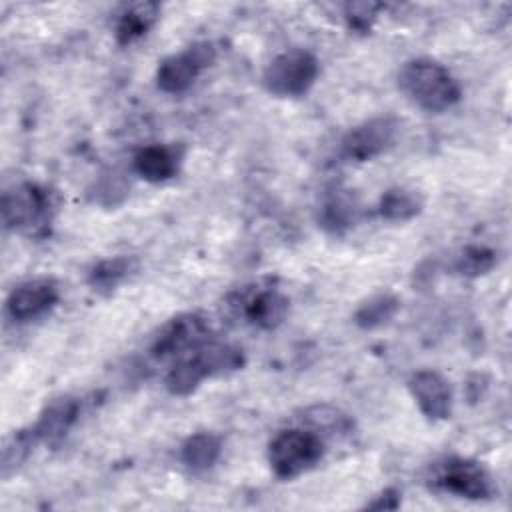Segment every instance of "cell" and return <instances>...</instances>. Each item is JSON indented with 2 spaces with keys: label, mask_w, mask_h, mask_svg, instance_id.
I'll return each instance as SVG.
<instances>
[{
  "label": "cell",
  "mask_w": 512,
  "mask_h": 512,
  "mask_svg": "<svg viewBox=\"0 0 512 512\" xmlns=\"http://www.w3.org/2000/svg\"><path fill=\"white\" fill-rule=\"evenodd\" d=\"M398 86L408 100L426 112H444L462 96L452 72L432 58L408 60L398 72Z\"/></svg>",
  "instance_id": "1"
},
{
  "label": "cell",
  "mask_w": 512,
  "mask_h": 512,
  "mask_svg": "<svg viewBox=\"0 0 512 512\" xmlns=\"http://www.w3.org/2000/svg\"><path fill=\"white\" fill-rule=\"evenodd\" d=\"M324 456V440L308 428L278 432L268 446V462L278 478L290 480L312 470Z\"/></svg>",
  "instance_id": "2"
},
{
  "label": "cell",
  "mask_w": 512,
  "mask_h": 512,
  "mask_svg": "<svg viewBox=\"0 0 512 512\" xmlns=\"http://www.w3.org/2000/svg\"><path fill=\"white\" fill-rule=\"evenodd\" d=\"M320 64L316 56L302 48H292L276 58L264 68L262 84L274 96H302L316 82Z\"/></svg>",
  "instance_id": "3"
},
{
  "label": "cell",
  "mask_w": 512,
  "mask_h": 512,
  "mask_svg": "<svg viewBox=\"0 0 512 512\" xmlns=\"http://www.w3.org/2000/svg\"><path fill=\"white\" fill-rule=\"evenodd\" d=\"M50 210V194L38 184L20 182L2 194V220L10 230H40L50 222Z\"/></svg>",
  "instance_id": "4"
},
{
  "label": "cell",
  "mask_w": 512,
  "mask_h": 512,
  "mask_svg": "<svg viewBox=\"0 0 512 512\" xmlns=\"http://www.w3.org/2000/svg\"><path fill=\"white\" fill-rule=\"evenodd\" d=\"M430 486L458 498L484 500L492 494V478L482 464L470 458H446L432 466Z\"/></svg>",
  "instance_id": "5"
},
{
  "label": "cell",
  "mask_w": 512,
  "mask_h": 512,
  "mask_svg": "<svg viewBox=\"0 0 512 512\" xmlns=\"http://www.w3.org/2000/svg\"><path fill=\"white\" fill-rule=\"evenodd\" d=\"M398 120L394 116H374L350 128L342 142V156L354 162H366L384 154L396 140Z\"/></svg>",
  "instance_id": "6"
},
{
  "label": "cell",
  "mask_w": 512,
  "mask_h": 512,
  "mask_svg": "<svg viewBox=\"0 0 512 512\" xmlns=\"http://www.w3.org/2000/svg\"><path fill=\"white\" fill-rule=\"evenodd\" d=\"M216 58V50L208 42H198L184 52L172 54L164 58L156 72L158 88L166 94H182L186 92L202 68L210 66Z\"/></svg>",
  "instance_id": "7"
},
{
  "label": "cell",
  "mask_w": 512,
  "mask_h": 512,
  "mask_svg": "<svg viewBox=\"0 0 512 512\" xmlns=\"http://www.w3.org/2000/svg\"><path fill=\"white\" fill-rule=\"evenodd\" d=\"M208 338V324L198 314H180L172 318L152 342V356L170 358L190 350H198Z\"/></svg>",
  "instance_id": "8"
},
{
  "label": "cell",
  "mask_w": 512,
  "mask_h": 512,
  "mask_svg": "<svg viewBox=\"0 0 512 512\" xmlns=\"http://www.w3.org/2000/svg\"><path fill=\"white\" fill-rule=\"evenodd\" d=\"M408 388L420 412L432 420H446L452 412L450 382L436 370H418L410 376Z\"/></svg>",
  "instance_id": "9"
},
{
  "label": "cell",
  "mask_w": 512,
  "mask_h": 512,
  "mask_svg": "<svg viewBox=\"0 0 512 512\" xmlns=\"http://www.w3.org/2000/svg\"><path fill=\"white\" fill-rule=\"evenodd\" d=\"M58 286L50 278H34L18 284L8 300L6 312L18 322H28L48 312L58 302Z\"/></svg>",
  "instance_id": "10"
},
{
  "label": "cell",
  "mask_w": 512,
  "mask_h": 512,
  "mask_svg": "<svg viewBox=\"0 0 512 512\" xmlns=\"http://www.w3.org/2000/svg\"><path fill=\"white\" fill-rule=\"evenodd\" d=\"M240 308L252 326L272 330L288 314V298L276 288H258L240 298Z\"/></svg>",
  "instance_id": "11"
},
{
  "label": "cell",
  "mask_w": 512,
  "mask_h": 512,
  "mask_svg": "<svg viewBox=\"0 0 512 512\" xmlns=\"http://www.w3.org/2000/svg\"><path fill=\"white\" fill-rule=\"evenodd\" d=\"M76 418H78V402L72 396H58L44 406V410L40 412V418L32 426V432L38 438V442L54 444L68 434Z\"/></svg>",
  "instance_id": "12"
},
{
  "label": "cell",
  "mask_w": 512,
  "mask_h": 512,
  "mask_svg": "<svg viewBox=\"0 0 512 512\" xmlns=\"http://www.w3.org/2000/svg\"><path fill=\"white\" fill-rule=\"evenodd\" d=\"M134 170L148 182H166L178 172V154L170 146L150 144L134 156Z\"/></svg>",
  "instance_id": "13"
},
{
  "label": "cell",
  "mask_w": 512,
  "mask_h": 512,
  "mask_svg": "<svg viewBox=\"0 0 512 512\" xmlns=\"http://www.w3.org/2000/svg\"><path fill=\"white\" fill-rule=\"evenodd\" d=\"M160 6L156 2H134L124 6L116 20V40L120 44H132L142 38L156 22Z\"/></svg>",
  "instance_id": "14"
},
{
  "label": "cell",
  "mask_w": 512,
  "mask_h": 512,
  "mask_svg": "<svg viewBox=\"0 0 512 512\" xmlns=\"http://www.w3.org/2000/svg\"><path fill=\"white\" fill-rule=\"evenodd\" d=\"M196 360L202 364L206 376H222L236 372L244 366V354L238 346L226 342H204L198 350H194Z\"/></svg>",
  "instance_id": "15"
},
{
  "label": "cell",
  "mask_w": 512,
  "mask_h": 512,
  "mask_svg": "<svg viewBox=\"0 0 512 512\" xmlns=\"http://www.w3.org/2000/svg\"><path fill=\"white\" fill-rule=\"evenodd\" d=\"M424 208V198L412 188H390L378 202V212L390 222H406L418 216Z\"/></svg>",
  "instance_id": "16"
},
{
  "label": "cell",
  "mask_w": 512,
  "mask_h": 512,
  "mask_svg": "<svg viewBox=\"0 0 512 512\" xmlns=\"http://www.w3.org/2000/svg\"><path fill=\"white\" fill-rule=\"evenodd\" d=\"M222 452V442L212 432H196L182 444V462L194 470L202 472L212 468Z\"/></svg>",
  "instance_id": "17"
},
{
  "label": "cell",
  "mask_w": 512,
  "mask_h": 512,
  "mask_svg": "<svg viewBox=\"0 0 512 512\" xmlns=\"http://www.w3.org/2000/svg\"><path fill=\"white\" fill-rule=\"evenodd\" d=\"M358 204L348 190H334L320 208V224L330 232H342L356 220Z\"/></svg>",
  "instance_id": "18"
},
{
  "label": "cell",
  "mask_w": 512,
  "mask_h": 512,
  "mask_svg": "<svg viewBox=\"0 0 512 512\" xmlns=\"http://www.w3.org/2000/svg\"><path fill=\"white\" fill-rule=\"evenodd\" d=\"M398 308H400V302L394 294H388V292L374 294L356 308L354 322L364 330L380 328L396 316Z\"/></svg>",
  "instance_id": "19"
},
{
  "label": "cell",
  "mask_w": 512,
  "mask_h": 512,
  "mask_svg": "<svg viewBox=\"0 0 512 512\" xmlns=\"http://www.w3.org/2000/svg\"><path fill=\"white\" fill-rule=\"evenodd\" d=\"M206 378L208 376H206L202 364L196 360V356H190V358H182L180 362H176L168 370L164 382H166V388H168L170 394H174V396H188Z\"/></svg>",
  "instance_id": "20"
},
{
  "label": "cell",
  "mask_w": 512,
  "mask_h": 512,
  "mask_svg": "<svg viewBox=\"0 0 512 512\" xmlns=\"http://www.w3.org/2000/svg\"><path fill=\"white\" fill-rule=\"evenodd\" d=\"M134 262L132 258L126 256H116V258H106L100 260L88 274V282L94 290H112L116 288L132 270Z\"/></svg>",
  "instance_id": "21"
},
{
  "label": "cell",
  "mask_w": 512,
  "mask_h": 512,
  "mask_svg": "<svg viewBox=\"0 0 512 512\" xmlns=\"http://www.w3.org/2000/svg\"><path fill=\"white\" fill-rule=\"evenodd\" d=\"M304 424L308 426V430L316 432L318 436H324V434L348 432L352 422L338 408L322 404V406H312L304 410Z\"/></svg>",
  "instance_id": "22"
},
{
  "label": "cell",
  "mask_w": 512,
  "mask_h": 512,
  "mask_svg": "<svg viewBox=\"0 0 512 512\" xmlns=\"http://www.w3.org/2000/svg\"><path fill=\"white\" fill-rule=\"evenodd\" d=\"M36 442H38V438L34 436L32 428L18 430L6 438L4 448H2V476L4 478H8L28 458V454Z\"/></svg>",
  "instance_id": "23"
},
{
  "label": "cell",
  "mask_w": 512,
  "mask_h": 512,
  "mask_svg": "<svg viewBox=\"0 0 512 512\" xmlns=\"http://www.w3.org/2000/svg\"><path fill=\"white\" fill-rule=\"evenodd\" d=\"M496 264V254L484 246H468L456 260V270L464 276H482Z\"/></svg>",
  "instance_id": "24"
},
{
  "label": "cell",
  "mask_w": 512,
  "mask_h": 512,
  "mask_svg": "<svg viewBox=\"0 0 512 512\" xmlns=\"http://www.w3.org/2000/svg\"><path fill=\"white\" fill-rule=\"evenodd\" d=\"M378 6L376 4H352L348 6V20L354 28H360V30H366L370 26V22L374 20V10Z\"/></svg>",
  "instance_id": "25"
},
{
  "label": "cell",
  "mask_w": 512,
  "mask_h": 512,
  "mask_svg": "<svg viewBox=\"0 0 512 512\" xmlns=\"http://www.w3.org/2000/svg\"><path fill=\"white\" fill-rule=\"evenodd\" d=\"M400 506V496L396 490H384L380 496H376L372 502L366 504L370 510H396Z\"/></svg>",
  "instance_id": "26"
}]
</instances>
